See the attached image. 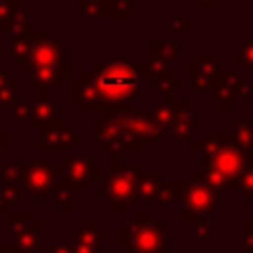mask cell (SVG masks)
<instances>
[{"label": "cell", "instance_id": "6da1fadb", "mask_svg": "<svg viewBox=\"0 0 253 253\" xmlns=\"http://www.w3.org/2000/svg\"><path fill=\"white\" fill-rule=\"evenodd\" d=\"M102 89L111 96H123V93H129V89L133 87V76L126 74L123 69H111L102 76Z\"/></svg>", "mask_w": 253, "mask_h": 253}]
</instances>
